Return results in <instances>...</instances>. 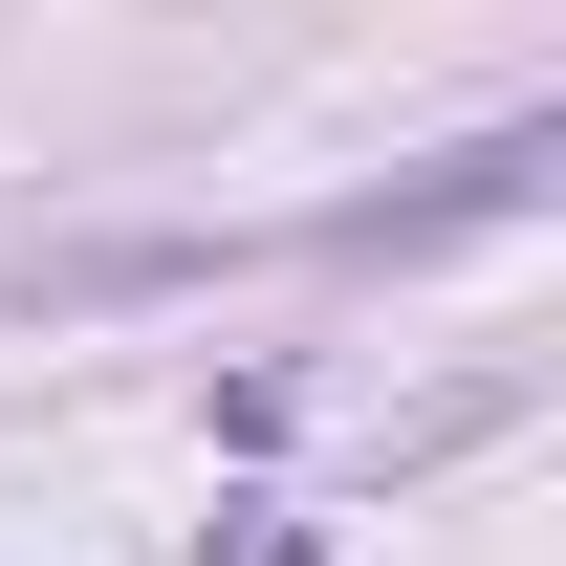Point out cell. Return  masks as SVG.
Returning <instances> with one entry per match:
<instances>
[{
	"instance_id": "obj_1",
	"label": "cell",
	"mask_w": 566,
	"mask_h": 566,
	"mask_svg": "<svg viewBox=\"0 0 566 566\" xmlns=\"http://www.w3.org/2000/svg\"><path fill=\"white\" fill-rule=\"evenodd\" d=\"M545 175H566V132H480L458 175H415V197H370V218H327V240H349V262H415V240H458V218H523Z\"/></svg>"
},
{
	"instance_id": "obj_2",
	"label": "cell",
	"mask_w": 566,
	"mask_h": 566,
	"mask_svg": "<svg viewBox=\"0 0 566 566\" xmlns=\"http://www.w3.org/2000/svg\"><path fill=\"white\" fill-rule=\"evenodd\" d=\"M218 566H327V545H218Z\"/></svg>"
}]
</instances>
